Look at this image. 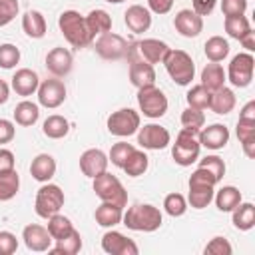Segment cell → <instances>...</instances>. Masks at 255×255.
Returning a JSON list of instances; mask_svg holds the SVG:
<instances>
[{"label": "cell", "instance_id": "38", "mask_svg": "<svg viewBox=\"0 0 255 255\" xmlns=\"http://www.w3.org/2000/svg\"><path fill=\"white\" fill-rule=\"evenodd\" d=\"M223 28H225V32H227L231 38L239 40V38H243V36L251 30V24H249V20H247L243 14H241V16H225Z\"/></svg>", "mask_w": 255, "mask_h": 255}, {"label": "cell", "instance_id": "26", "mask_svg": "<svg viewBox=\"0 0 255 255\" xmlns=\"http://www.w3.org/2000/svg\"><path fill=\"white\" fill-rule=\"evenodd\" d=\"M122 215H124V207H120L116 203H108V201H102V205H98L94 211L96 223L102 227H114V225L122 223Z\"/></svg>", "mask_w": 255, "mask_h": 255}, {"label": "cell", "instance_id": "49", "mask_svg": "<svg viewBox=\"0 0 255 255\" xmlns=\"http://www.w3.org/2000/svg\"><path fill=\"white\" fill-rule=\"evenodd\" d=\"M18 249V239L10 231H0V255H12Z\"/></svg>", "mask_w": 255, "mask_h": 255}, {"label": "cell", "instance_id": "59", "mask_svg": "<svg viewBox=\"0 0 255 255\" xmlns=\"http://www.w3.org/2000/svg\"><path fill=\"white\" fill-rule=\"evenodd\" d=\"M106 2H110V4H120V2H124V0H106Z\"/></svg>", "mask_w": 255, "mask_h": 255}, {"label": "cell", "instance_id": "35", "mask_svg": "<svg viewBox=\"0 0 255 255\" xmlns=\"http://www.w3.org/2000/svg\"><path fill=\"white\" fill-rule=\"evenodd\" d=\"M203 50H205V56L209 62H223L229 54V42L223 36H211L205 42Z\"/></svg>", "mask_w": 255, "mask_h": 255}, {"label": "cell", "instance_id": "9", "mask_svg": "<svg viewBox=\"0 0 255 255\" xmlns=\"http://www.w3.org/2000/svg\"><path fill=\"white\" fill-rule=\"evenodd\" d=\"M137 106L143 112V116L155 120L167 112V98L159 88H155V84L145 86L137 90Z\"/></svg>", "mask_w": 255, "mask_h": 255}, {"label": "cell", "instance_id": "2", "mask_svg": "<svg viewBox=\"0 0 255 255\" xmlns=\"http://www.w3.org/2000/svg\"><path fill=\"white\" fill-rule=\"evenodd\" d=\"M215 183H219L213 173H209L205 167H199L189 175V205L193 209H203L213 201L215 193Z\"/></svg>", "mask_w": 255, "mask_h": 255}, {"label": "cell", "instance_id": "4", "mask_svg": "<svg viewBox=\"0 0 255 255\" xmlns=\"http://www.w3.org/2000/svg\"><path fill=\"white\" fill-rule=\"evenodd\" d=\"M169 52V46L161 40L155 38H145V40H137L133 44L128 46V62H145V64H161L165 54Z\"/></svg>", "mask_w": 255, "mask_h": 255}, {"label": "cell", "instance_id": "8", "mask_svg": "<svg viewBox=\"0 0 255 255\" xmlns=\"http://www.w3.org/2000/svg\"><path fill=\"white\" fill-rule=\"evenodd\" d=\"M62 205H64V191L60 189V185L46 181V183L38 189V193H36V201H34L36 215L48 219L50 215L60 213Z\"/></svg>", "mask_w": 255, "mask_h": 255}, {"label": "cell", "instance_id": "11", "mask_svg": "<svg viewBox=\"0 0 255 255\" xmlns=\"http://www.w3.org/2000/svg\"><path fill=\"white\" fill-rule=\"evenodd\" d=\"M139 129V114L131 108H122L118 112H112L108 118V131L118 137H128Z\"/></svg>", "mask_w": 255, "mask_h": 255}, {"label": "cell", "instance_id": "33", "mask_svg": "<svg viewBox=\"0 0 255 255\" xmlns=\"http://www.w3.org/2000/svg\"><path fill=\"white\" fill-rule=\"evenodd\" d=\"M233 225L239 229V231H249V229H253V225H255V205L253 203H239L233 211Z\"/></svg>", "mask_w": 255, "mask_h": 255}, {"label": "cell", "instance_id": "57", "mask_svg": "<svg viewBox=\"0 0 255 255\" xmlns=\"http://www.w3.org/2000/svg\"><path fill=\"white\" fill-rule=\"evenodd\" d=\"M241 145H243V151H245V155H247V157H255V137H251V139L243 141Z\"/></svg>", "mask_w": 255, "mask_h": 255}, {"label": "cell", "instance_id": "14", "mask_svg": "<svg viewBox=\"0 0 255 255\" xmlns=\"http://www.w3.org/2000/svg\"><path fill=\"white\" fill-rule=\"evenodd\" d=\"M169 141H171V135L163 126L147 124L137 129V143L143 149H163L169 145Z\"/></svg>", "mask_w": 255, "mask_h": 255}, {"label": "cell", "instance_id": "34", "mask_svg": "<svg viewBox=\"0 0 255 255\" xmlns=\"http://www.w3.org/2000/svg\"><path fill=\"white\" fill-rule=\"evenodd\" d=\"M147 165H149V157L145 155V151L133 149V151L128 155L126 163L122 165V169H124L129 177H139V175H143V173L147 171Z\"/></svg>", "mask_w": 255, "mask_h": 255}, {"label": "cell", "instance_id": "39", "mask_svg": "<svg viewBox=\"0 0 255 255\" xmlns=\"http://www.w3.org/2000/svg\"><path fill=\"white\" fill-rule=\"evenodd\" d=\"M181 126L183 129H189L193 133H199V129L205 126V116L203 110H195V108H185L181 112Z\"/></svg>", "mask_w": 255, "mask_h": 255}, {"label": "cell", "instance_id": "52", "mask_svg": "<svg viewBox=\"0 0 255 255\" xmlns=\"http://www.w3.org/2000/svg\"><path fill=\"white\" fill-rule=\"evenodd\" d=\"M14 133H16L14 124L10 120H0V145L12 141L14 139Z\"/></svg>", "mask_w": 255, "mask_h": 255}, {"label": "cell", "instance_id": "31", "mask_svg": "<svg viewBox=\"0 0 255 255\" xmlns=\"http://www.w3.org/2000/svg\"><path fill=\"white\" fill-rule=\"evenodd\" d=\"M42 131H44V135L50 137V139H62V137H66L68 131H70V122H68L64 116H58V114L48 116V118L44 120V124H42Z\"/></svg>", "mask_w": 255, "mask_h": 255}, {"label": "cell", "instance_id": "58", "mask_svg": "<svg viewBox=\"0 0 255 255\" xmlns=\"http://www.w3.org/2000/svg\"><path fill=\"white\" fill-rule=\"evenodd\" d=\"M8 98H10V88H8V84L4 80H0V106L6 104Z\"/></svg>", "mask_w": 255, "mask_h": 255}, {"label": "cell", "instance_id": "24", "mask_svg": "<svg viewBox=\"0 0 255 255\" xmlns=\"http://www.w3.org/2000/svg\"><path fill=\"white\" fill-rule=\"evenodd\" d=\"M129 82L139 90L145 86L155 84V70L151 64L145 62H131L129 64Z\"/></svg>", "mask_w": 255, "mask_h": 255}, {"label": "cell", "instance_id": "19", "mask_svg": "<svg viewBox=\"0 0 255 255\" xmlns=\"http://www.w3.org/2000/svg\"><path fill=\"white\" fill-rule=\"evenodd\" d=\"M173 26L183 38H195L203 30V18L199 14H195L193 10H189V8H183L175 14Z\"/></svg>", "mask_w": 255, "mask_h": 255}, {"label": "cell", "instance_id": "54", "mask_svg": "<svg viewBox=\"0 0 255 255\" xmlns=\"http://www.w3.org/2000/svg\"><path fill=\"white\" fill-rule=\"evenodd\" d=\"M147 10H151L153 14H167L173 6V0H147Z\"/></svg>", "mask_w": 255, "mask_h": 255}, {"label": "cell", "instance_id": "51", "mask_svg": "<svg viewBox=\"0 0 255 255\" xmlns=\"http://www.w3.org/2000/svg\"><path fill=\"white\" fill-rule=\"evenodd\" d=\"M16 169V161H14V153L6 147H0V175L10 173Z\"/></svg>", "mask_w": 255, "mask_h": 255}, {"label": "cell", "instance_id": "53", "mask_svg": "<svg viewBox=\"0 0 255 255\" xmlns=\"http://www.w3.org/2000/svg\"><path fill=\"white\" fill-rule=\"evenodd\" d=\"M193 2V12L199 14L201 18L203 16H209L217 4V0H191Z\"/></svg>", "mask_w": 255, "mask_h": 255}, {"label": "cell", "instance_id": "21", "mask_svg": "<svg viewBox=\"0 0 255 255\" xmlns=\"http://www.w3.org/2000/svg\"><path fill=\"white\" fill-rule=\"evenodd\" d=\"M38 86H40V78L34 70L30 68H20L16 70V74L12 76V90L18 94V96H32L34 92H38Z\"/></svg>", "mask_w": 255, "mask_h": 255}, {"label": "cell", "instance_id": "47", "mask_svg": "<svg viewBox=\"0 0 255 255\" xmlns=\"http://www.w3.org/2000/svg\"><path fill=\"white\" fill-rule=\"evenodd\" d=\"M18 0H0V28L10 24L18 14Z\"/></svg>", "mask_w": 255, "mask_h": 255}, {"label": "cell", "instance_id": "16", "mask_svg": "<svg viewBox=\"0 0 255 255\" xmlns=\"http://www.w3.org/2000/svg\"><path fill=\"white\" fill-rule=\"evenodd\" d=\"M72 66H74V58H72L70 50H66V48L58 46L46 54V70L56 78L68 76L72 72Z\"/></svg>", "mask_w": 255, "mask_h": 255}, {"label": "cell", "instance_id": "7", "mask_svg": "<svg viewBox=\"0 0 255 255\" xmlns=\"http://www.w3.org/2000/svg\"><path fill=\"white\" fill-rule=\"evenodd\" d=\"M94 191H96V195L102 201L116 203L120 207L128 205V191H126V187L122 185V181L116 175L108 173V169L94 177Z\"/></svg>", "mask_w": 255, "mask_h": 255}, {"label": "cell", "instance_id": "6", "mask_svg": "<svg viewBox=\"0 0 255 255\" xmlns=\"http://www.w3.org/2000/svg\"><path fill=\"white\" fill-rule=\"evenodd\" d=\"M199 151H201V143L197 139V133L189 131V129H183L177 133L175 137V143L171 145V157L177 165H191L199 159Z\"/></svg>", "mask_w": 255, "mask_h": 255}, {"label": "cell", "instance_id": "30", "mask_svg": "<svg viewBox=\"0 0 255 255\" xmlns=\"http://www.w3.org/2000/svg\"><path fill=\"white\" fill-rule=\"evenodd\" d=\"M213 199H215V205H217V209L219 211H233L241 201H243V197H241V191L237 189V187H233V185H223L217 193H213Z\"/></svg>", "mask_w": 255, "mask_h": 255}, {"label": "cell", "instance_id": "28", "mask_svg": "<svg viewBox=\"0 0 255 255\" xmlns=\"http://www.w3.org/2000/svg\"><path fill=\"white\" fill-rule=\"evenodd\" d=\"M233 108H235V94H233V90L223 86V88L211 92V98H209V110L211 112H215L219 116H225Z\"/></svg>", "mask_w": 255, "mask_h": 255}, {"label": "cell", "instance_id": "40", "mask_svg": "<svg viewBox=\"0 0 255 255\" xmlns=\"http://www.w3.org/2000/svg\"><path fill=\"white\" fill-rule=\"evenodd\" d=\"M209 98H211V92H209L207 88H203L201 84L193 86V88L185 94L187 106H189V108H195V110H207V108H209Z\"/></svg>", "mask_w": 255, "mask_h": 255}, {"label": "cell", "instance_id": "50", "mask_svg": "<svg viewBox=\"0 0 255 255\" xmlns=\"http://www.w3.org/2000/svg\"><path fill=\"white\" fill-rule=\"evenodd\" d=\"M237 137H239V143L255 137V122H249V120H239L237 122Z\"/></svg>", "mask_w": 255, "mask_h": 255}, {"label": "cell", "instance_id": "29", "mask_svg": "<svg viewBox=\"0 0 255 255\" xmlns=\"http://www.w3.org/2000/svg\"><path fill=\"white\" fill-rule=\"evenodd\" d=\"M22 28H24V32H26L28 38H34V40L44 38V34H46V20H44L42 12L28 10L22 16Z\"/></svg>", "mask_w": 255, "mask_h": 255}, {"label": "cell", "instance_id": "3", "mask_svg": "<svg viewBox=\"0 0 255 255\" xmlns=\"http://www.w3.org/2000/svg\"><path fill=\"white\" fill-rule=\"evenodd\" d=\"M58 26L64 38L68 40V44L74 48H86L94 42V38L88 32L86 18L76 10H64L58 18Z\"/></svg>", "mask_w": 255, "mask_h": 255}, {"label": "cell", "instance_id": "17", "mask_svg": "<svg viewBox=\"0 0 255 255\" xmlns=\"http://www.w3.org/2000/svg\"><path fill=\"white\" fill-rule=\"evenodd\" d=\"M108 163H110L108 155H106L102 149H98V147L86 149V151L80 155V169H82V173H84L86 177H92V179H94L96 175L104 173V171L108 169Z\"/></svg>", "mask_w": 255, "mask_h": 255}, {"label": "cell", "instance_id": "44", "mask_svg": "<svg viewBox=\"0 0 255 255\" xmlns=\"http://www.w3.org/2000/svg\"><path fill=\"white\" fill-rule=\"evenodd\" d=\"M199 167H205L209 173H213L217 181H221L225 175V161L219 155H205L203 159H199Z\"/></svg>", "mask_w": 255, "mask_h": 255}, {"label": "cell", "instance_id": "1", "mask_svg": "<svg viewBox=\"0 0 255 255\" xmlns=\"http://www.w3.org/2000/svg\"><path fill=\"white\" fill-rule=\"evenodd\" d=\"M122 221L128 229L131 231H143V233H151L155 229L161 227V211L149 203H135L131 207H128V211L122 215Z\"/></svg>", "mask_w": 255, "mask_h": 255}, {"label": "cell", "instance_id": "15", "mask_svg": "<svg viewBox=\"0 0 255 255\" xmlns=\"http://www.w3.org/2000/svg\"><path fill=\"white\" fill-rule=\"evenodd\" d=\"M102 249L110 255H137V245L133 239L126 237L120 231H106L102 237Z\"/></svg>", "mask_w": 255, "mask_h": 255}, {"label": "cell", "instance_id": "43", "mask_svg": "<svg viewBox=\"0 0 255 255\" xmlns=\"http://www.w3.org/2000/svg\"><path fill=\"white\" fill-rule=\"evenodd\" d=\"M133 149H135V147H133L131 143H128V141H118V143H114V145H112L108 159H110L116 167H122V165L126 163L128 155H129Z\"/></svg>", "mask_w": 255, "mask_h": 255}, {"label": "cell", "instance_id": "10", "mask_svg": "<svg viewBox=\"0 0 255 255\" xmlns=\"http://www.w3.org/2000/svg\"><path fill=\"white\" fill-rule=\"evenodd\" d=\"M253 68H255V58L251 56V52H241L231 58L225 76L235 88H247L253 80Z\"/></svg>", "mask_w": 255, "mask_h": 255}, {"label": "cell", "instance_id": "36", "mask_svg": "<svg viewBox=\"0 0 255 255\" xmlns=\"http://www.w3.org/2000/svg\"><path fill=\"white\" fill-rule=\"evenodd\" d=\"M80 249H82V235L76 229L72 233H68L66 237L56 239V245L50 247V251L58 253V255H76Z\"/></svg>", "mask_w": 255, "mask_h": 255}, {"label": "cell", "instance_id": "27", "mask_svg": "<svg viewBox=\"0 0 255 255\" xmlns=\"http://www.w3.org/2000/svg\"><path fill=\"white\" fill-rule=\"evenodd\" d=\"M84 18H86V26H88V32H90L92 38L102 36V34H106V32L112 30V16L106 10H102V8L92 10Z\"/></svg>", "mask_w": 255, "mask_h": 255}, {"label": "cell", "instance_id": "25", "mask_svg": "<svg viewBox=\"0 0 255 255\" xmlns=\"http://www.w3.org/2000/svg\"><path fill=\"white\" fill-rule=\"evenodd\" d=\"M225 70L219 62H211V64H205V68L201 70V86L207 88L209 92H215L219 88L225 86Z\"/></svg>", "mask_w": 255, "mask_h": 255}, {"label": "cell", "instance_id": "48", "mask_svg": "<svg viewBox=\"0 0 255 255\" xmlns=\"http://www.w3.org/2000/svg\"><path fill=\"white\" fill-rule=\"evenodd\" d=\"M247 10V0H221L223 16H241Z\"/></svg>", "mask_w": 255, "mask_h": 255}, {"label": "cell", "instance_id": "13", "mask_svg": "<svg viewBox=\"0 0 255 255\" xmlns=\"http://www.w3.org/2000/svg\"><path fill=\"white\" fill-rule=\"evenodd\" d=\"M66 100V86L62 80H58L56 76L50 78V80H44L40 82L38 86V102L40 106L48 108V110H54V108H60Z\"/></svg>", "mask_w": 255, "mask_h": 255}, {"label": "cell", "instance_id": "41", "mask_svg": "<svg viewBox=\"0 0 255 255\" xmlns=\"http://www.w3.org/2000/svg\"><path fill=\"white\" fill-rule=\"evenodd\" d=\"M18 189H20V177H18L16 169L0 175V201L12 199L18 193Z\"/></svg>", "mask_w": 255, "mask_h": 255}, {"label": "cell", "instance_id": "32", "mask_svg": "<svg viewBox=\"0 0 255 255\" xmlns=\"http://www.w3.org/2000/svg\"><path fill=\"white\" fill-rule=\"evenodd\" d=\"M38 118H40V108H38V104H34V102L24 100V102H20V104L14 108V122H16L18 126L30 128V126H34V124L38 122Z\"/></svg>", "mask_w": 255, "mask_h": 255}, {"label": "cell", "instance_id": "23", "mask_svg": "<svg viewBox=\"0 0 255 255\" xmlns=\"http://www.w3.org/2000/svg\"><path fill=\"white\" fill-rule=\"evenodd\" d=\"M30 173L36 181H50L56 175V159L50 153H38L30 163Z\"/></svg>", "mask_w": 255, "mask_h": 255}, {"label": "cell", "instance_id": "5", "mask_svg": "<svg viewBox=\"0 0 255 255\" xmlns=\"http://www.w3.org/2000/svg\"><path fill=\"white\" fill-rule=\"evenodd\" d=\"M169 74V78L177 84V86H189L193 76H195V64L191 60V56L183 50H171L165 54L163 62H161Z\"/></svg>", "mask_w": 255, "mask_h": 255}, {"label": "cell", "instance_id": "37", "mask_svg": "<svg viewBox=\"0 0 255 255\" xmlns=\"http://www.w3.org/2000/svg\"><path fill=\"white\" fill-rule=\"evenodd\" d=\"M48 233L52 235V239L56 241V239H62V237H66L68 233H72L74 231V225H72V221L66 217V215H60V213H54V215H50L48 217Z\"/></svg>", "mask_w": 255, "mask_h": 255}, {"label": "cell", "instance_id": "12", "mask_svg": "<svg viewBox=\"0 0 255 255\" xmlns=\"http://www.w3.org/2000/svg\"><path fill=\"white\" fill-rule=\"evenodd\" d=\"M128 42L126 38H122L120 34L114 32H106L102 36H98L96 40V52L100 58L104 60H122L128 54Z\"/></svg>", "mask_w": 255, "mask_h": 255}, {"label": "cell", "instance_id": "45", "mask_svg": "<svg viewBox=\"0 0 255 255\" xmlns=\"http://www.w3.org/2000/svg\"><path fill=\"white\" fill-rule=\"evenodd\" d=\"M20 62V50L14 44H0V68L10 70Z\"/></svg>", "mask_w": 255, "mask_h": 255}, {"label": "cell", "instance_id": "18", "mask_svg": "<svg viewBox=\"0 0 255 255\" xmlns=\"http://www.w3.org/2000/svg\"><path fill=\"white\" fill-rule=\"evenodd\" d=\"M22 239H24V245L30 249V251H50L52 247V235L48 233L46 227L38 225V223H30L24 227L22 231Z\"/></svg>", "mask_w": 255, "mask_h": 255}, {"label": "cell", "instance_id": "20", "mask_svg": "<svg viewBox=\"0 0 255 255\" xmlns=\"http://www.w3.org/2000/svg\"><path fill=\"white\" fill-rule=\"evenodd\" d=\"M197 139L203 147L207 149H223L229 141V129L223 126V124H211L207 128H201L199 133H197Z\"/></svg>", "mask_w": 255, "mask_h": 255}, {"label": "cell", "instance_id": "55", "mask_svg": "<svg viewBox=\"0 0 255 255\" xmlns=\"http://www.w3.org/2000/svg\"><path fill=\"white\" fill-rule=\"evenodd\" d=\"M239 120H249V122H255V102H247L239 114Z\"/></svg>", "mask_w": 255, "mask_h": 255}, {"label": "cell", "instance_id": "22", "mask_svg": "<svg viewBox=\"0 0 255 255\" xmlns=\"http://www.w3.org/2000/svg\"><path fill=\"white\" fill-rule=\"evenodd\" d=\"M124 22L126 26L135 32V34H141V32H147L149 26H151V12L145 8V6H139V4H133L126 10L124 14Z\"/></svg>", "mask_w": 255, "mask_h": 255}, {"label": "cell", "instance_id": "56", "mask_svg": "<svg viewBox=\"0 0 255 255\" xmlns=\"http://www.w3.org/2000/svg\"><path fill=\"white\" fill-rule=\"evenodd\" d=\"M239 42H241V46H243L247 52H253V50H255V32L249 30L243 38H239Z\"/></svg>", "mask_w": 255, "mask_h": 255}, {"label": "cell", "instance_id": "42", "mask_svg": "<svg viewBox=\"0 0 255 255\" xmlns=\"http://www.w3.org/2000/svg\"><path fill=\"white\" fill-rule=\"evenodd\" d=\"M163 209L171 217H181L187 211V201H185V197L181 193H169L163 199Z\"/></svg>", "mask_w": 255, "mask_h": 255}, {"label": "cell", "instance_id": "46", "mask_svg": "<svg viewBox=\"0 0 255 255\" xmlns=\"http://www.w3.org/2000/svg\"><path fill=\"white\" fill-rule=\"evenodd\" d=\"M205 255H231L233 247L225 237H213L207 245H205Z\"/></svg>", "mask_w": 255, "mask_h": 255}]
</instances>
